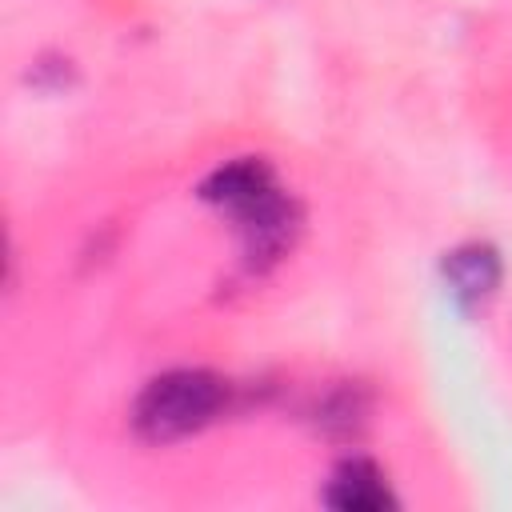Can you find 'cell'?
I'll return each instance as SVG.
<instances>
[{"label": "cell", "mask_w": 512, "mask_h": 512, "mask_svg": "<svg viewBox=\"0 0 512 512\" xmlns=\"http://www.w3.org/2000/svg\"><path fill=\"white\" fill-rule=\"evenodd\" d=\"M276 176L268 168V160L260 156H240V160H228L220 168H212L200 184V200H208L212 208L228 212V216H240L244 208L260 204L268 192H276Z\"/></svg>", "instance_id": "obj_3"}, {"label": "cell", "mask_w": 512, "mask_h": 512, "mask_svg": "<svg viewBox=\"0 0 512 512\" xmlns=\"http://www.w3.org/2000/svg\"><path fill=\"white\" fill-rule=\"evenodd\" d=\"M440 276L448 284V296L460 308H480V304H488L496 296L500 276H504V260H500V252L492 244L468 240V244H456L452 252H444Z\"/></svg>", "instance_id": "obj_2"}, {"label": "cell", "mask_w": 512, "mask_h": 512, "mask_svg": "<svg viewBox=\"0 0 512 512\" xmlns=\"http://www.w3.org/2000/svg\"><path fill=\"white\" fill-rule=\"evenodd\" d=\"M324 504L340 512H384V508H396V492L372 460L352 456L332 468L324 484Z\"/></svg>", "instance_id": "obj_4"}, {"label": "cell", "mask_w": 512, "mask_h": 512, "mask_svg": "<svg viewBox=\"0 0 512 512\" xmlns=\"http://www.w3.org/2000/svg\"><path fill=\"white\" fill-rule=\"evenodd\" d=\"M228 380L208 368H172L152 376L136 404H132V428L148 444H172L184 436H196L228 408Z\"/></svg>", "instance_id": "obj_1"}]
</instances>
